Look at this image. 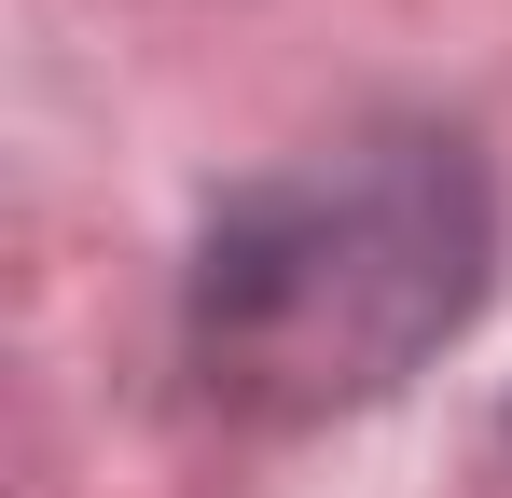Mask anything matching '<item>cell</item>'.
I'll list each match as a JSON object with an SVG mask.
<instances>
[{"label": "cell", "instance_id": "obj_1", "mask_svg": "<svg viewBox=\"0 0 512 498\" xmlns=\"http://www.w3.org/2000/svg\"><path fill=\"white\" fill-rule=\"evenodd\" d=\"M485 305V180L429 125H374L250 180L194 249V374L236 415H360Z\"/></svg>", "mask_w": 512, "mask_h": 498}]
</instances>
